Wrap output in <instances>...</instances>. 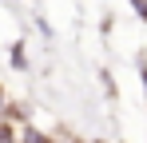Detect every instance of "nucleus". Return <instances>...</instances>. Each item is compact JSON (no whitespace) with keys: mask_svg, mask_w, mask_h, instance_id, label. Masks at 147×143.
<instances>
[{"mask_svg":"<svg viewBox=\"0 0 147 143\" xmlns=\"http://www.w3.org/2000/svg\"><path fill=\"white\" fill-rule=\"evenodd\" d=\"M12 68H16V72H24V68H28V56H24V40H16V44H12Z\"/></svg>","mask_w":147,"mask_h":143,"instance_id":"1","label":"nucleus"},{"mask_svg":"<svg viewBox=\"0 0 147 143\" xmlns=\"http://www.w3.org/2000/svg\"><path fill=\"white\" fill-rule=\"evenodd\" d=\"M20 143H52V135H44V131H36V127H24V135H20Z\"/></svg>","mask_w":147,"mask_h":143,"instance_id":"2","label":"nucleus"},{"mask_svg":"<svg viewBox=\"0 0 147 143\" xmlns=\"http://www.w3.org/2000/svg\"><path fill=\"white\" fill-rule=\"evenodd\" d=\"M0 143H16V131H12L8 123H0Z\"/></svg>","mask_w":147,"mask_h":143,"instance_id":"3","label":"nucleus"},{"mask_svg":"<svg viewBox=\"0 0 147 143\" xmlns=\"http://www.w3.org/2000/svg\"><path fill=\"white\" fill-rule=\"evenodd\" d=\"M131 8H135V16H139V20H147V0H131Z\"/></svg>","mask_w":147,"mask_h":143,"instance_id":"4","label":"nucleus"},{"mask_svg":"<svg viewBox=\"0 0 147 143\" xmlns=\"http://www.w3.org/2000/svg\"><path fill=\"white\" fill-rule=\"evenodd\" d=\"M139 80H143V92H147V56H139Z\"/></svg>","mask_w":147,"mask_h":143,"instance_id":"5","label":"nucleus"}]
</instances>
